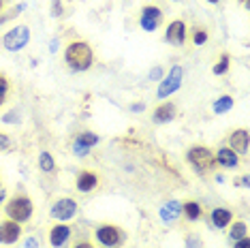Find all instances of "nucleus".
Segmentation results:
<instances>
[{"label": "nucleus", "mask_w": 250, "mask_h": 248, "mask_svg": "<svg viewBox=\"0 0 250 248\" xmlns=\"http://www.w3.org/2000/svg\"><path fill=\"white\" fill-rule=\"evenodd\" d=\"M64 60H66V64H69V69H73L75 73L88 71L94 62L92 47H90L86 41H73L66 45V49H64Z\"/></svg>", "instance_id": "nucleus-1"}, {"label": "nucleus", "mask_w": 250, "mask_h": 248, "mask_svg": "<svg viewBox=\"0 0 250 248\" xmlns=\"http://www.w3.org/2000/svg\"><path fill=\"white\" fill-rule=\"evenodd\" d=\"M4 214H7V218L21 225V223H26L32 218V214H35V204H32V199L26 195L11 197L7 201V206H4Z\"/></svg>", "instance_id": "nucleus-2"}, {"label": "nucleus", "mask_w": 250, "mask_h": 248, "mask_svg": "<svg viewBox=\"0 0 250 248\" xmlns=\"http://www.w3.org/2000/svg\"><path fill=\"white\" fill-rule=\"evenodd\" d=\"M186 161H188V165L199 173L209 171V169L216 167L214 152L209 148H206V145H192V148L186 152Z\"/></svg>", "instance_id": "nucleus-3"}, {"label": "nucleus", "mask_w": 250, "mask_h": 248, "mask_svg": "<svg viewBox=\"0 0 250 248\" xmlns=\"http://www.w3.org/2000/svg\"><path fill=\"white\" fill-rule=\"evenodd\" d=\"M94 240L103 248H120L124 244V233L118 225L103 223L94 229Z\"/></svg>", "instance_id": "nucleus-4"}, {"label": "nucleus", "mask_w": 250, "mask_h": 248, "mask_svg": "<svg viewBox=\"0 0 250 248\" xmlns=\"http://www.w3.org/2000/svg\"><path fill=\"white\" fill-rule=\"evenodd\" d=\"M30 43V28L28 26H15L2 37V45L9 52H20Z\"/></svg>", "instance_id": "nucleus-5"}, {"label": "nucleus", "mask_w": 250, "mask_h": 248, "mask_svg": "<svg viewBox=\"0 0 250 248\" xmlns=\"http://www.w3.org/2000/svg\"><path fill=\"white\" fill-rule=\"evenodd\" d=\"M182 77H184V71H182L180 64H175L171 71L167 73V77L161 82V86H158V99H167L169 94L178 92L180 86H182Z\"/></svg>", "instance_id": "nucleus-6"}, {"label": "nucleus", "mask_w": 250, "mask_h": 248, "mask_svg": "<svg viewBox=\"0 0 250 248\" xmlns=\"http://www.w3.org/2000/svg\"><path fill=\"white\" fill-rule=\"evenodd\" d=\"M186 39H188V26H186L184 20H173L165 30V41L173 45V47H182L186 43Z\"/></svg>", "instance_id": "nucleus-7"}, {"label": "nucleus", "mask_w": 250, "mask_h": 248, "mask_svg": "<svg viewBox=\"0 0 250 248\" xmlns=\"http://www.w3.org/2000/svg\"><path fill=\"white\" fill-rule=\"evenodd\" d=\"M52 218H56V221L60 223H69L73 216L77 214V204L73 199H69V197H64V199H58L56 204L52 206Z\"/></svg>", "instance_id": "nucleus-8"}, {"label": "nucleus", "mask_w": 250, "mask_h": 248, "mask_svg": "<svg viewBox=\"0 0 250 248\" xmlns=\"http://www.w3.org/2000/svg\"><path fill=\"white\" fill-rule=\"evenodd\" d=\"M139 24L144 30L147 32H154L158 26L163 24V11L154 7V4H150V7H144V11H141V20Z\"/></svg>", "instance_id": "nucleus-9"}, {"label": "nucleus", "mask_w": 250, "mask_h": 248, "mask_svg": "<svg viewBox=\"0 0 250 248\" xmlns=\"http://www.w3.org/2000/svg\"><path fill=\"white\" fill-rule=\"evenodd\" d=\"M99 186V173L92 171V169H82L75 178V188L79 193H92V190Z\"/></svg>", "instance_id": "nucleus-10"}, {"label": "nucleus", "mask_w": 250, "mask_h": 248, "mask_svg": "<svg viewBox=\"0 0 250 248\" xmlns=\"http://www.w3.org/2000/svg\"><path fill=\"white\" fill-rule=\"evenodd\" d=\"M21 238V225L11 221V218H4L0 223V242L2 244H15Z\"/></svg>", "instance_id": "nucleus-11"}, {"label": "nucleus", "mask_w": 250, "mask_h": 248, "mask_svg": "<svg viewBox=\"0 0 250 248\" xmlns=\"http://www.w3.org/2000/svg\"><path fill=\"white\" fill-rule=\"evenodd\" d=\"M99 135L94 133H79L75 137V142H73V152H75V156H86L90 148H94V145H99Z\"/></svg>", "instance_id": "nucleus-12"}, {"label": "nucleus", "mask_w": 250, "mask_h": 248, "mask_svg": "<svg viewBox=\"0 0 250 248\" xmlns=\"http://www.w3.org/2000/svg\"><path fill=\"white\" fill-rule=\"evenodd\" d=\"M71 238V227L69 223H58L49 229V244L54 248H62Z\"/></svg>", "instance_id": "nucleus-13"}, {"label": "nucleus", "mask_w": 250, "mask_h": 248, "mask_svg": "<svg viewBox=\"0 0 250 248\" xmlns=\"http://www.w3.org/2000/svg\"><path fill=\"white\" fill-rule=\"evenodd\" d=\"M248 131L246 128H235L231 135H229V148L233 152H237V154H246L248 152Z\"/></svg>", "instance_id": "nucleus-14"}, {"label": "nucleus", "mask_w": 250, "mask_h": 248, "mask_svg": "<svg viewBox=\"0 0 250 248\" xmlns=\"http://www.w3.org/2000/svg\"><path fill=\"white\" fill-rule=\"evenodd\" d=\"M214 156H216V165H220V167L235 169L237 165H240V154L233 152L231 148H220Z\"/></svg>", "instance_id": "nucleus-15"}, {"label": "nucleus", "mask_w": 250, "mask_h": 248, "mask_svg": "<svg viewBox=\"0 0 250 248\" xmlns=\"http://www.w3.org/2000/svg\"><path fill=\"white\" fill-rule=\"evenodd\" d=\"M175 114H178V109H175V105L171 103V101H167V103H161L154 109V122L156 124H167V122H171L173 118H175Z\"/></svg>", "instance_id": "nucleus-16"}, {"label": "nucleus", "mask_w": 250, "mask_h": 248, "mask_svg": "<svg viewBox=\"0 0 250 248\" xmlns=\"http://www.w3.org/2000/svg\"><path fill=\"white\" fill-rule=\"evenodd\" d=\"M233 223V212L227 210V207H216V210H212V225L218 229H225L229 227V225Z\"/></svg>", "instance_id": "nucleus-17"}, {"label": "nucleus", "mask_w": 250, "mask_h": 248, "mask_svg": "<svg viewBox=\"0 0 250 248\" xmlns=\"http://www.w3.org/2000/svg\"><path fill=\"white\" fill-rule=\"evenodd\" d=\"M180 214H182V204H180V201H169V204H165L161 207V218H163L165 223L178 221Z\"/></svg>", "instance_id": "nucleus-18"}, {"label": "nucleus", "mask_w": 250, "mask_h": 248, "mask_svg": "<svg viewBox=\"0 0 250 248\" xmlns=\"http://www.w3.org/2000/svg\"><path fill=\"white\" fill-rule=\"evenodd\" d=\"M182 212H184V216L188 218L190 223H195L203 216V207L199 206L197 201H184V204H182Z\"/></svg>", "instance_id": "nucleus-19"}, {"label": "nucleus", "mask_w": 250, "mask_h": 248, "mask_svg": "<svg viewBox=\"0 0 250 248\" xmlns=\"http://www.w3.org/2000/svg\"><path fill=\"white\" fill-rule=\"evenodd\" d=\"M233 105H235V101H233V97H229V94H225V97L216 99L212 107H214V114H227V111H229Z\"/></svg>", "instance_id": "nucleus-20"}, {"label": "nucleus", "mask_w": 250, "mask_h": 248, "mask_svg": "<svg viewBox=\"0 0 250 248\" xmlns=\"http://www.w3.org/2000/svg\"><path fill=\"white\" fill-rule=\"evenodd\" d=\"M229 235H231L233 242H235V240H242V238H248V227H246V223H242V221L233 223L231 229H229Z\"/></svg>", "instance_id": "nucleus-21"}, {"label": "nucleus", "mask_w": 250, "mask_h": 248, "mask_svg": "<svg viewBox=\"0 0 250 248\" xmlns=\"http://www.w3.org/2000/svg\"><path fill=\"white\" fill-rule=\"evenodd\" d=\"M39 167H41V171H45V173H52L56 169L54 156L49 154V152H41V156H39Z\"/></svg>", "instance_id": "nucleus-22"}, {"label": "nucleus", "mask_w": 250, "mask_h": 248, "mask_svg": "<svg viewBox=\"0 0 250 248\" xmlns=\"http://www.w3.org/2000/svg\"><path fill=\"white\" fill-rule=\"evenodd\" d=\"M229 66H231V56L229 54H223L220 56V60L214 64V75H225V73H229Z\"/></svg>", "instance_id": "nucleus-23"}, {"label": "nucleus", "mask_w": 250, "mask_h": 248, "mask_svg": "<svg viewBox=\"0 0 250 248\" xmlns=\"http://www.w3.org/2000/svg\"><path fill=\"white\" fill-rule=\"evenodd\" d=\"M208 39H209V32L206 28H195V30H192V43L195 45H206Z\"/></svg>", "instance_id": "nucleus-24"}, {"label": "nucleus", "mask_w": 250, "mask_h": 248, "mask_svg": "<svg viewBox=\"0 0 250 248\" xmlns=\"http://www.w3.org/2000/svg\"><path fill=\"white\" fill-rule=\"evenodd\" d=\"M13 148V139L9 137V135H4V133H0V152H7Z\"/></svg>", "instance_id": "nucleus-25"}, {"label": "nucleus", "mask_w": 250, "mask_h": 248, "mask_svg": "<svg viewBox=\"0 0 250 248\" xmlns=\"http://www.w3.org/2000/svg\"><path fill=\"white\" fill-rule=\"evenodd\" d=\"M9 92V80L4 75H0V99H4Z\"/></svg>", "instance_id": "nucleus-26"}, {"label": "nucleus", "mask_w": 250, "mask_h": 248, "mask_svg": "<svg viewBox=\"0 0 250 248\" xmlns=\"http://www.w3.org/2000/svg\"><path fill=\"white\" fill-rule=\"evenodd\" d=\"M233 248H250V238H242V240H235Z\"/></svg>", "instance_id": "nucleus-27"}, {"label": "nucleus", "mask_w": 250, "mask_h": 248, "mask_svg": "<svg viewBox=\"0 0 250 248\" xmlns=\"http://www.w3.org/2000/svg\"><path fill=\"white\" fill-rule=\"evenodd\" d=\"M161 77H163V69L161 66H154L152 73H150V80H161Z\"/></svg>", "instance_id": "nucleus-28"}, {"label": "nucleus", "mask_w": 250, "mask_h": 248, "mask_svg": "<svg viewBox=\"0 0 250 248\" xmlns=\"http://www.w3.org/2000/svg\"><path fill=\"white\" fill-rule=\"evenodd\" d=\"M73 248H94V244H92V242H90V240H79V242H77V244L73 246Z\"/></svg>", "instance_id": "nucleus-29"}, {"label": "nucleus", "mask_w": 250, "mask_h": 248, "mask_svg": "<svg viewBox=\"0 0 250 248\" xmlns=\"http://www.w3.org/2000/svg\"><path fill=\"white\" fill-rule=\"evenodd\" d=\"M52 2H54V11H52V13L56 15V18H58V15H62V7H60V0H52Z\"/></svg>", "instance_id": "nucleus-30"}, {"label": "nucleus", "mask_w": 250, "mask_h": 248, "mask_svg": "<svg viewBox=\"0 0 250 248\" xmlns=\"http://www.w3.org/2000/svg\"><path fill=\"white\" fill-rule=\"evenodd\" d=\"M240 2L244 4V7H248V0H240Z\"/></svg>", "instance_id": "nucleus-31"}, {"label": "nucleus", "mask_w": 250, "mask_h": 248, "mask_svg": "<svg viewBox=\"0 0 250 248\" xmlns=\"http://www.w3.org/2000/svg\"><path fill=\"white\" fill-rule=\"evenodd\" d=\"M208 2H212V4H216V2H220V0H208Z\"/></svg>", "instance_id": "nucleus-32"}, {"label": "nucleus", "mask_w": 250, "mask_h": 248, "mask_svg": "<svg viewBox=\"0 0 250 248\" xmlns=\"http://www.w3.org/2000/svg\"><path fill=\"white\" fill-rule=\"evenodd\" d=\"M0 11H2V0H0Z\"/></svg>", "instance_id": "nucleus-33"}, {"label": "nucleus", "mask_w": 250, "mask_h": 248, "mask_svg": "<svg viewBox=\"0 0 250 248\" xmlns=\"http://www.w3.org/2000/svg\"><path fill=\"white\" fill-rule=\"evenodd\" d=\"M2 103H4V99H0V105H2Z\"/></svg>", "instance_id": "nucleus-34"}, {"label": "nucleus", "mask_w": 250, "mask_h": 248, "mask_svg": "<svg viewBox=\"0 0 250 248\" xmlns=\"http://www.w3.org/2000/svg\"><path fill=\"white\" fill-rule=\"evenodd\" d=\"M175 2H178V0H175Z\"/></svg>", "instance_id": "nucleus-35"}]
</instances>
